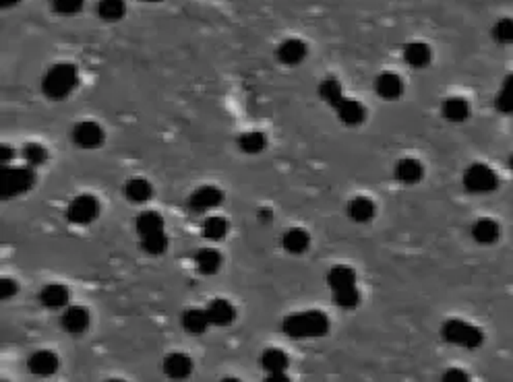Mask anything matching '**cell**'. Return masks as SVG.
Returning a JSON list of instances; mask_svg holds the SVG:
<instances>
[{
  "label": "cell",
  "mask_w": 513,
  "mask_h": 382,
  "mask_svg": "<svg viewBox=\"0 0 513 382\" xmlns=\"http://www.w3.org/2000/svg\"><path fill=\"white\" fill-rule=\"evenodd\" d=\"M282 330L290 339H319L329 333V319L321 310H304L288 314Z\"/></svg>",
  "instance_id": "cell-1"
},
{
  "label": "cell",
  "mask_w": 513,
  "mask_h": 382,
  "mask_svg": "<svg viewBox=\"0 0 513 382\" xmlns=\"http://www.w3.org/2000/svg\"><path fill=\"white\" fill-rule=\"evenodd\" d=\"M79 85V68L73 62H58L42 77V93L48 100H66Z\"/></svg>",
  "instance_id": "cell-2"
},
{
  "label": "cell",
  "mask_w": 513,
  "mask_h": 382,
  "mask_svg": "<svg viewBox=\"0 0 513 382\" xmlns=\"http://www.w3.org/2000/svg\"><path fill=\"white\" fill-rule=\"evenodd\" d=\"M36 171L34 167H8L2 165L0 171V190L4 199H13L19 194L29 192L36 186Z\"/></svg>",
  "instance_id": "cell-3"
},
{
  "label": "cell",
  "mask_w": 513,
  "mask_h": 382,
  "mask_svg": "<svg viewBox=\"0 0 513 382\" xmlns=\"http://www.w3.org/2000/svg\"><path fill=\"white\" fill-rule=\"evenodd\" d=\"M441 335L447 343L466 347V349H476L484 341V333L480 328L466 323V321H459V319L447 321L441 328Z\"/></svg>",
  "instance_id": "cell-4"
},
{
  "label": "cell",
  "mask_w": 513,
  "mask_h": 382,
  "mask_svg": "<svg viewBox=\"0 0 513 382\" xmlns=\"http://www.w3.org/2000/svg\"><path fill=\"white\" fill-rule=\"evenodd\" d=\"M497 184H499V178L489 165L474 164L463 171V186L468 192H474V194L493 192Z\"/></svg>",
  "instance_id": "cell-5"
},
{
  "label": "cell",
  "mask_w": 513,
  "mask_h": 382,
  "mask_svg": "<svg viewBox=\"0 0 513 382\" xmlns=\"http://www.w3.org/2000/svg\"><path fill=\"white\" fill-rule=\"evenodd\" d=\"M100 215V201L94 194H79L66 207V219L73 225H89Z\"/></svg>",
  "instance_id": "cell-6"
},
{
  "label": "cell",
  "mask_w": 513,
  "mask_h": 382,
  "mask_svg": "<svg viewBox=\"0 0 513 382\" xmlns=\"http://www.w3.org/2000/svg\"><path fill=\"white\" fill-rule=\"evenodd\" d=\"M70 139L77 147L81 149H98L104 145L106 141V132L104 128L94 122V120H83V122H77L73 126V132H70Z\"/></svg>",
  "instance_id": "cell-7"
},
{
  "label": "cell",
  "mask_w": 513,
  "mask_h": 382,
  "mask_svg": "<svg viewBox=\"0 0 513 382\" xmlns=\"http://www.w3.org/2000/svg\"><path fill=\"white\" fill-rule=\"evenodd\" d=\"M224 203V192L218 186H201L188 197V209L193 213H205Z\"/></svg>",
  "instance_id": "cell-8"
},
{
  "label": "cell",
  "mask_w": 513,
  "mask_h": 382,
  "mask_svg": "<svg viewBox=\"0 0 513 382\" xmlns=\"http://www.w3.org/2000/svg\"><path fill=\"white\" fill-rule=\"evenodd\" d=\"M60 325L70 335H83L91 325V314L85 306H66Z\"/></svg>",
  "instance_id": "cell-9"
},
{
  "label": "cell",
  "mask_w": 513,
  "mask_h": 382,
  "mask_svg": "<svg viewBox=\"0 0 513 382\" xmlns=\"http://www.w3.org/2000/svg\"><path fill=\"white\" fill-rule=\"evenodd\" d=\"M58 356L50 349H40L29 356L27 360V370L36 376H52L58 370Z\"/></svg>",
  "instance_id": "cell-10"
},
{
  "label": "cell",
  "mask_w": 513,
  "mask_h": 382,
  "mask_svg": "<svg viewBox=\"0 0 513 382\" xmlns=\"http://www.w3.org/2000/svg\"><path fill=\"white\" fill-rule=\"evenodd\" d=\"M375 91L383 100H399L403 93V81L396 72H381L375 79Z\"/></svg>",
  "instance_id": "cell-11"
},
{
  "label": "cell",
  "mask_w": 513,
  "mask_h": 382,
  "mask_svg": "<svg viewBox=\"0 0 513 382\" xmlns=\"http://www.w3.org/2000/svg\"><path fill=\"white\" fill-rule=\"evenodd\" d=\"M334 109H336L340 122L345 124V126H358V124H362L364 118H366V108H364L360 102L352 100V98H343L342 102H340Z\"/></svg>",
  "instance_id": "cell-12"
},
{
  "label": "cell",
  "mask_w": 513,
  "mask_h": 382,
  "mask_svg": "<svg viewBox=\"0 0 513 382\" xmlns=\"http://www.w3.org/2000/svg\"><path fill=\"white\" fill-rule=\"evenodd\" d=\"M68 300H70V291H68V287H64L60 283L44 285L42 291H40V304L46 306V308H52V310L66 308Z\"/></svg>",
  "instance_id": "cell-13"
},
{
  "label": "cell",
  "mask_w": 513,
  "mask_h": 382,
  "mask_svg": "<svg viewBox=\"0 0 513 382\" xmlns=\"http://www.w3.org/2000/svg\"><path fill=\"white\" fill-rule=\"evenodd\" d=\"M207 314L211 319V325L216 327H228L236 321V308L224 298H216L207 304Z\"/></svg>",
  "instance_id": "cell-14"
},
{
  "label": "cell",
  "mask_w": 513,
  "mask_h": 382,
  "mask_svg": "<svg viewBox=\"0 0 513 382\" xmlns=\"http://www.w3.org/2000/svg\"><path fill=\"white\" fill-rule=\"evenodd\" d=\"M278 60L285 64V66H296V64H300L306 54H308V48H306V44L302 42V40H296V38H292V40H285L284 44L278 48Z\"/></svg>",
  "instance_id": "cell-15"
},
{
  "label": "cell",
  "mask_w": 513,
  "mask_h": 382,
  "mask_svg": "<svg viewBox=\"0 0 513 382\" xmlns=\"http://www.w3.org/2000/svg\"><path fill=\"white\" fill-rule=\"evenodd\" d=\"M403 60L412 66V68H424L431 64L433 60V52L431 46L424 42H410L403 46Z\"/></svg>",
  "instance_id": "cell-16"
},
{
  "label": "cell",
  "mask_w": 513,
  "mask_h": 382,
  "mask_svg": "<svg viewBox=\"0 0 513 382\" xmlns=\"http://www.w3.org/2000/svg\"><path fill=\"white\" fill-rule=\"evenodd\" d=\"M182 327L186 333L191 335H203L207 328L211 327V319L207 314V308L205 310H199V308H188L182 312Z\"/></svg>",
  "instance_id": "cell-17"
},
{
  "label": "cell",
  "mask_w": 513,
  "mask_h": 382,
  "mask_svg": "<svg viewBox=\"0 0 513 382\" xmlns=\"http://www.w3.org/2000/svg\"><path fill=\"white\" fill-rule=\"evenodd\" d=\"M282 246L290 254H302L311 246V234L302 227H290L282 238Z\"/></svg>",
  "instance_id": "cell-18"
},
{
  "label": "cell",
  "mask_w": 513,
  "mask_h": 382,
  "mask_svg": "<svg viewBox=\"0 0 513 382\" xmlns=\"http://www.w3.org/2000/svg\"><path fill=\"white\" fill-rule=\"evenodd\" d=\"M396 178L401 184H418L424 178V165L414 158H403L396 165Z\"/></svg>",
  "instance_id": "cell-19"
},
{
  "label": "cell",
  "mask_w": 513,
  "mask_h": 382,
  "mask_svg": "<svg viewBox=\"0 0 513 382\" xmlns=\"http://www.w3.org/2000/svg\"><path fill=\"white\" fill-rule=\"evenodd\" d=\"M164 372L174 381H182V379L191 376L193 360L186 353H170L164 362Z\"/></svg>",
  "instance_id": "cell-20"
},
{
  "label": "cell",
  "mask_w": 513,
  "mask_h": 382,
  "mask_svg": "<svg viewBox=\"0 0 513 382\" xmlns=\"http://www.w3.org/2000/svg\"><path fill=\"white\" fill-rule=\"evenodd\" d=\"M375 213H377V207H375L373 199H369V197H354L348 203V215L356 223H369L375 217Z\"/></svg>",
  "instance_id": "cell-21"
},
{
  "label": "cell",
  "mask_w": 513,
  "mask_h": 382,
  "mask_svg": "<svg viewBox=\"0 0 513 382\" xmlns=\"http://www.w3.org/2000/svg\"><path fill=\"white\" fill-rule=\"evenodd\" d=\"M124 197L133 203H147L154 197V186L145 178H133L124 184Z\"/></svg>",
  "instance_id": "cell-22"
},
{
  "label": "cell",
  "mask_w": 513,
  "mask_h": 382,
  "mask_svg": "<svg viewBox=\"0 0 513 382\" xmlns=\"http://www.w3.org/2000/svg\"><path fill=\"white\" fill-rule=\"evenodd\" d=\"M499 234H501V227L493 219H478L472 225V236L478 244H493L499 240Z\"/></svg>",
  "instance_id": "cell-23"
},
{
  "label": "cell",
  "mask_w": 513,
  "mask_h": 382,
  "mask_svg": "<svg viewBox=\"0 0 513 382\" xmlns=\"http://www.w3.org/2000/svg\"><path fill=\"white\" fill-rule=\"evenodd\" d=\"M195 263L201 275H216L222 267V254L216 248H201L195 257Z\"/></svg>",
  "instance_id": "cell-24"
},
{
  "label": "cell",
  "mask_w": 513,
  "mask_h": 382,
  "mask_svg": "<svg viewBox=\"0 0 513 382\" xmlns=\"http://www.w3.org/2000/svg\"><path fill=\"white\" fill-rule=\"evenodd\" d=\"M261 366L263 370L269 374V372H285L288 366H290V360L285 356L284 349H278V347H269L261 353Z\"/></svg>",
  "instance_id": "cell-25"
},
{
  "label": "cell",
  "mask_w": 513,
  "mask_h": 382,
  "mask_svg": "<svg viewBox=\"0 0 513 382\" xmlns=\"http://www.w3.org/2000/svg\"><path fill=\"white\" fill-rule=\"evenodd\" d=\"M135 229L141 238L149 236V234L164 231V217L158 211H143L135 219Z\"/></svg>",
  "instance_id": "cell-26"
},
{
  "label": "cell",
  "mask_w": 513,
  "mask_h": 382,
  "mask_svg": "<svg viewBox=\"0 0 513 382\" xmlns=\"http://www.w3.org/2000/svg\"><path fill=\"white\" fill-rule=\"evenodd\" d=\"M319 98L329 106V108H336L343 98V89L342 83L336 79V77H327L319 83Z\"/></svg>",
  "instance_id": "cell-27"
},
{
  "label": "cell",
  "mask_w": 513,
  "mask_h": 382,
  "mask_svg": "<svg viewBox=\"0 0 513 382\" xmlns=\"http://www.w3.org/2000/svg\"><path fill=\"white\" fill-rule=\"evenodd\" d=\"M238 147H240L242 153L257 155V153H261L267 147V137H265V132H259V130L244 132V135L238 137Z\"/></svg>",
  "instance_id": "cell-28"
},
{
  "label": "cell",
  "mask_w": 513,
  "mask_h": 382,
  "mask_svg": "<svg viewBox=\"0 0 513 382\" xmlns=\"http://www.w3.org/2000/svg\"><path fill=\"white\" fill-rule=\"evenodd\" d=\"M327 285L332 291L342 289L348 285H356V271L348 265H336L329 273H327Z\"/></svg>",
  "instance_id": "cell-29"
},
{
  "label": "cell",
  "mask_w": 513,
  "mask_h": 382,
  "mask_svg": "<svg viewBox=\"0 0 513 382\" xmlns=\"http://www.w3.org/2000/svg\"><path fill=\"white\" fill-rule=\"evenodd\" d=\"M203 238L209 242H222L228 234V221L222 215H214L203 221Z\"/></svg>",
  "instance_id": "cell-30"
},
{
  "label": "cell",
  "mask_w": 513,
  "mask_h": 382,
  "mask_svg": "<svg viewBox=\"0 0 513 382\" xmlns=\"http://www.w3.org/2000/svg\"><path fill=\"white\" fill-rule=\"evenodd\" d=\"M141 250L149 257H162L168 250V236L166 231L149 234L141 238Z\"/></svg>",
  "instance_id": "cell-31"
},
{
  "label": "cell",
  "mask_w": 513,
  "mask_h": 382,
  "mask_svg": "<svg viewBox=\"0 0 513 382\" xmlns=\"http://www.w3.org/2000/svg\"><path fill=\"white\" fill-rule=\"evenodd\" d=\"M443 116L452 122H463L470 116V104L463 98H449L443 102Z\"/></svg>",
  "instance_id": "cell-32"
},
{
  "label": "cell",
  "mask_w": 513,
  "mask_h": 382,
  "mask_svg": "<svg viewBox=\"0 0 513 382\" xmlns=\"http://www.w3.org/2000/svg\"><path fill=\"white\" fill-rule=\"evenodd\" d=\"M98 15L104 21H120L126 15V2L124 0H100Z\"/></svg>",
  "instance_id": "cell-33"
},
{
  "label": "cell",
  "mask_w": 513,
  "mask_h": 382,
  "mask_svg": "<svg viewBox=\"0 0 513 382\" xmlns=\"http://www.w3.org/2000/svg\"><path fill=\"white\" fill-rule=\"evenodd\" d=\"M495 106L503 114H513V72L505 77V81H503V85H501V89L497 93Z\"/></svg>",
  "instance_id": "cell-34"
},
{
  "label": "cell",
  "mask_w": 513,
  "mask_h": 382,
  "mask_svg": "<svg viewBox=\"0 0 513 382\" xmlns=\"http://www.w3.org/2000/svg\"><path fill=\"white\" fill-rule=\"evenodd\" d=\"M334 302L340 306V308H345V310H352L360 304V291L356 285H348V287H342V289H336L334 291Z\"/></svg>",
  "instance_id": "cell-35"
},
{
  "label": "cell",
  "mask_w": 513,
  "mask_h": 382,
  "mask_svg": "<svg viewBox=\"0 0 513 382\" xmlns=\"http://www.w3.org/2000/svg\"><path fill=\"white\" fill-rule=\"evenodd\" d=\"M25 164L29 167H38V165H44L48 162V151L46 147H42L40 143H27L21 151Z\"/></svg>",
  "instance_id": "cell-36"
},
{
  "label": "cell",
  "mask_w": 513,
  "mask_h": 382,
  "mask_svg": "<svg viewBox=\"0 0 513 382\" xmlns=\"http://www.w3.org/2000/svg\"><path fill=\"white\" fill-rule=\"evenodd\" d=\"M493 38L499 44L510 46L513 44V19L512 17H501L495 25H493Z\"/></svg>",
  "instance_id": "cell-37"
},
{
  "label": "cell",
  "mask_w": 513,
  "mask_h": 382,
  "mask_svg": "<svg viewBox=\"0 0 513 382\" xmlns=\"http://www.w3.org/2000/svg\"><path fill=\"white\" fill-rule=\"evenodd\" d=\"M83 2L85 0H52V8L57 10L58 15H77L81 8H83Z\"/></svg>",
  "instance_id": "cell-38"
},
{
  "label": "cell",
  "mask_w": 513,
  "mask_h": 382,
  "mask_svg": "<svg viewBox=\"0 0 513 382\" xmlns=\"http://www.w3.org/2000/svg\"><path fill=\"white\" fill-rule=\"evenodd\" d=\"M19 293V283L10 277H2L0 279V298L2 300H10L13 296Z\"/></svg>",
  "instance_id": "cell-39"
},
{
  "label": "cell",
  "mask_w": 513,
  "mask_h": 382,
  "mask_svg": "<svg viewBox=\"0 0 513 382\" xmlns=\"http://www.w3.org/2000/svg\"><path fill=\"white\" fill-rule=\"evenodd\" d=\"M470 376L466 374V372H461V370H457V368H454V370H447L445 374H443V381H447V382H461V381H468Z\"/></svg>",
  "instance_id": "cell-40"
},
{
  "label": "cell",
  "mask_w": 513,
  "mask_h": 382,
  "mask_svg": "<svg viewBox=\"0 0 513 382\" xmlns=\"http://www.w3.org/2000/svg\"><path fill=\"white\" fill-rule=\"evenodd\" d=\"M15 160V149H10L8 145H2L0 147V164L8 165Z\"/></svg>",
  "instance_id": "cell-41"
},
{
  "label": "cell",
  "mask_w": 513,
  "mask_h": 382,
  "mask_svg": "<svg viewBox=\"0 0 513 382\" xmlns=\"http://www.w3.org/2000/svg\"><path fill=\"white\" fill-rule=\"evenodd\" d=\"M282 381H290V376L285 372H269L267 376V382H282Z\"/></svg>",
  "instance_id": "cell-42"
},
{
  "label": "cell",
  "mask_w": 513,
  "mask_h": 382,
  "mask_svg": "<svg viewBox=\"0 0 513 382\" xmlns=\"http://www.w3.org/2000/svg\"><path fill=\"white\" fill-rule=\"evenodd\" d=\"M274 217V213H272V209H267V207H263V209H259V219H261V223H269Z\"/></svg>",
  "instance_id": "cell-43"
},
{
  "label": "cell",
  "mask_w": 513,
  "mask_h": 382,
  "mask_svg": "<svg viewBox=\"0 0 513 382\" xmlns=\"http://www.w3.org/2000/svg\"><path fill=\"white\" fill-rule=\"evenodd\" d=\"M21 0H0V6L2 8H10V6H17Z\"/></svg>",
  "instance_id": "cell-44"
},
{
  "label": "cell",
  "mask_w": 513,
  "mask_h": 382,
  "mask_svg": "<svg viewBox=\"0 0 513 382\" xmlns=\"http://www.w3.org/2000/svg\"><path fill=\"white\" fill-rule=\"evenodd\" d=\"M145 2H162V0H145Z\"/></svg>",
  "instance_id": "cell-45"
},
{
  "label": "cell",
  "mask_w": 513,
  "mask_h": 382,
  "mask_svg": "<svg viewBox=\"0 0 513 382\" xmlns=\"http://www.w3.org/2000/svg\"><path fill=\"white\" fill-rule=\"evenodd\" d=\"M510 165H512V169H513V155H512V160H510Z\"/></svg>",
  "instance_id": "cell-46"
}]
</instances>
